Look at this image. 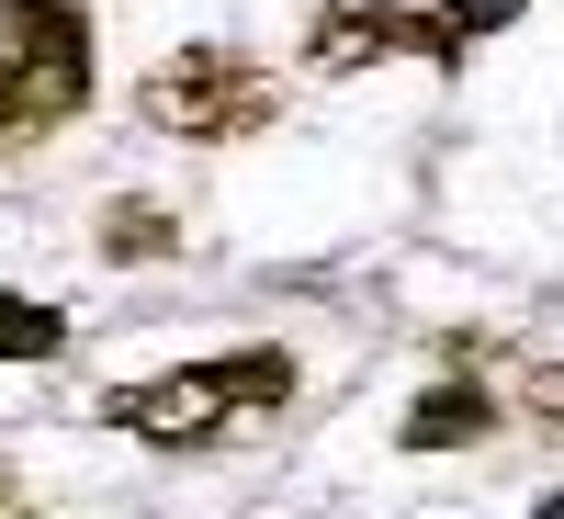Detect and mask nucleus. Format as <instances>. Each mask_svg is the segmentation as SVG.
<instances>
[{
    "mask_svg": "<svg viewBox=\"0 0 564 519\" xmlns=\"http://www.w3.org/2000/svg\"><path fill=\"white\" fill-rule=\"evenodd\" d=\"M294 407V350H226V361H181V372H148V385H113L102 418L148 452H215L238 430H271Z\"/></svg>",
    "mask_w": 564,
    "mask_h": 519,
    "instance_id": "f257e3e1",
    "label": "nucleus"
},
{
    "mask_svg": "<svg viewBox=\"0 0 564 519\" xmlns=\"http://www.w3.org/2000/svg\"><path fill=\"white\" fill-rule=\"evenodd\" d=\"M90 102V12L79 0H0V148H34Z\"/></svg>",
    "mask_w": 564,
    "mask_h": 519,
    "instance_id": "f03ea898",
    "label": "nucleus"
},
{
    "mask_svg": "<svg viewBox=\"0 0 564 519\" xmlns=\"http://www.w3.org/2000/svg\"><path fill=\"white\" fill-rule=\"evenodd\" d=\"M135 113L159 136H181V148H238V136L282 125V79L238 45H181V57H159L135 79Z\"/></svg>",
    "mask_w": 564,
    "mask_h": 519,
    "instance_id": "7ed1b4c3",
    "label": "nucleus"
},
{
    "mask_svg": "<svg viewBox=\"0 0 564 519\" xmlns=\"http://www.w3.org/2000/svg\"><path fill=\"white\" fill-rule=\"evenodd\" d=\"M316 68H372V57H406V0H327L316 34H305Z\"/></svg>",
    "mask_w": 564,
    "mask_h": 519,
    "instance_id": "20e7f679",
    "label": "nucleus"
},
{
    "mask_svg": "<svg viewBox=\"0 0 564 519\" xmlns=\"http://www.w3.org/2000/svg\"><path fill=\"white\" fill-rule=\"evenodd\" d=\"M497 430V407H486V385H430V396H417L406 407V452H452V441H486Z\"/></svg>",
    "mask_w": 564,
    "mask_h": 519,
    "instance_id": "39448f33",
    "label": "nucleus"
},
{
    "mask_svg": "<svg viewBox=\"0 0 564 519\" xmlns=\"http://www.w3.org/2000/svg\"><path fill=\"white\" fill-rule=\"evenodd\" d=\"M520 0H441V12H406V57H441V68H463V45H486Z\"/></svg>",
    "mask_w": 564,
    "mask_h": 519,
    "instance_id": "423d86ee",
    "label": "nucleus"
},
{
    "mask_svg": "<svg viewBox=\"0 0 564 519\" xmlns=\"http://www.w3.org/2000/svg\"><path fill=\"white\" fill-rule=\"evenodd\" d=\"M68 350V316L45 294H0V361H57Z\"/></svg>",
    "mask_w": 564,
    "mask_h": 519,
    "instance_id": "0eeeda50",
    "label": "nucleus"
},
{
    "mask_svg": "<svg viewBox=\"0 0 564 519\" xmlns=\"http://www.w3.org/2000/svg\"><path fill=\"white\" fill-rule=\"evenodd\" d=\"M170 249H181V226L159 204H113L102 215V260H170Z\"/></svg>",
    "mask_w": 564,
    "mask_h": 519,
    "instance_id": "6e6552de",
    "label": "nucleus"
},
{
    "mask_svg": "<svg viewBox=\"0 0 564 519\" xmlns=\"http://www.w3.org/2000/svg\"><path fill=\"white\" fill-rule=\"evenodd\" d=\"M531 407H542V418H564V372H531Z\"/></svg>",
    "mask_w": 564,
    "mask_h": 519,
    "instance_id": "1a4fd4ad",
    "label": "nucleus"
},
{
    "mask_svg": "<svg viewBox=\"0 0 564 519\" xmlns=\"http://www.w3.org/2000/svg\"><path fill=\"white\" fill-rule=\"evenodd\" d=\"M0 508H12V475H0Z\"/></svg>",
    "mask_w": 564,
    "mask_h": 519,
    "instance_id": "9d476101",
    "label": "nucleus"
}]
</instances>
